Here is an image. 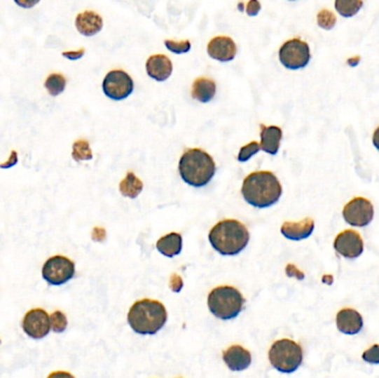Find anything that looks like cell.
Listing matches in <instances>:
<instances>
[{"label":"cell","instance_id":"1","mask_svg":"<svg viewBox=\"0 0 379 378\" xmlns=\"http://www.w3.org/2000/svg\"><path fill=\"white\" fill-rule=\"evenodd\" d=\"M241 192L247 203L257 209H266L279 202L283 189L274 173L259 171L245 177Z\"/></svg>","mask_w":379,"mask_h":378},{"label":"cell","instance_id":"2","mask_svg":"<svg viewBox=\"0 0 379 378\" xmlns=\"http://www.w3.org/2000/svg\"><path fill=\"white\" fill-rule=\"evenodd\" d=\"M209 241L221 255H237L249 244V233L240 221L223 220L211 229Z\"/></svg>","mask_w":379,"mask_h":378},{"label":"cell","instance_id":"3","mask_svg":"<svg viewBox=\"0 0 379 378\" xmlns=\"http://www.w3.org/2000/svg\"><path fill=\"white\" fill-rule=\"evenodd\" d=\"M167 312L161 302L144 299L135 302L128 313V323L140 335H154L165 325Z\"/></svg>","mask_w":379,"mask_h":378},{"label":"cell","instance_id":"4","mask_svg":"<svg viewBox=\"0 0 379 378\" xmlns=\"http://www.w3.org/2000/svg\"><path fill=\"white\" fill-rule=\"evenodd\" d=\"M216 171L214 160L202 149H188L179 161V172L184 182L202 188L212 180Z\"/></svg>","mask_w":379,"mask_h":378},{"label":"cell","instance_id":"5","mask_svg":"<svg viewBox=\"0 0 379 378\" xmlns=\"http://www.w3.org/2000/svg\"><path fill=\"white\" fill-rule=\"evenodd\" d=\"M245 299L233 286H219L213 288L207 297V306L214 316L223 320L239 316L244 307Z\"/></svg>","mask_w":379,"mask_h":378},{"label":"cell","instance_id":"6","mask_svg":"<svg viewBox=\"0 0 379 378\" xmlns=\"http://www.w3.org/2000/svg\"><path fill=\"white\" fill-rule=\"evenodd\" d=\"M268 360L270 365L281 373H294L302 365V347L292 339H279L270 346Z\"/></svg>","mask_w":379,"mask_h":378},{"label":"cell","instance_id":"7","mask_svg":"<svg viewBox=\"0 0 379 378\" xmlns=\"http://www.w3.org/2000/svg\"><path fill=\"white\" fill-rule=\"evenodd\" d=\"M279 58L281 64L289 70L305 68L310 60V46L298 38L287 40L280 49Z\"/></svg>","mask_w":379,"mask_h":378},{"label":"cell","instance_id":"8","mask_svg":"<svg viewBox=\"0 0 379 378\" xmlns=\"http://www.w3.org/2000/svg\"><path fill=\"white\" fill-rule=\"evenodd\" d=\"M41 273L47 283L59 286L74 278L76 267L71 259L62 255H56L46 261Z\"/></svg>","mask_w":379,"mask_h":378},{"label":"cell","instance_id":"9","mask_svg":"<svg viewBox=\"0 0 379 378\" xmlns=\"http://www.w3.org/2000/svg\"><path fill=\"white\" fill-rule=\"evenodd\" d=\"M135 89L132 78L123 70L108 72L102 82V90L108 98L114 101L127 99Z\"/></svg>","mask_w":379,"mask_h":378},{"label":"cell","instance_id":"10","mask_svg":"<svg viewBox=\"0 0 379 378\" xmlns=\"http://www.w3.org/2000/svg\"><path fill=\"white\" fill-rule=\"evenodd\" d=\"M343 217L345 222L352 227L364 228L367 227L374 217V205L367 198L359 196L354 198L344 206Z\"/></svg>","mask_w":379,"mask_h":378},{"label":"cell","instance_id":"11","mask_svg":"<svg viewBox=\"0 0 379 378\" xmlns=\"http://www.w3.org/2000/svg\"><path fill=\"white\" fill-rule=\"evenodd\" d=\"M22 330L34 339H41L51 330L50 316L41 309H30L22 320Z\"/></svg>","mask_w":379,"mask_h":378},{"label":"cell","instance_id":"12","mask_svg":"<svg viewBox=\"0 0 379 378\" xmlns=\"http://www.w3.org/2000/svg\"><path fill=\"white\" fill-rule=\"evenodd\" d=\"M334 249L343 257L350 259H357L364 252L363 238L356 231H343L335 238Z\"/></svg>","mask_w":379,"mask_h":378},{"label":"cell","instance_id":"13","mask_svg":"<svg viewBox=\"0 0 379 378\" xmlns=\"http://www.w3.org/2000/svg\"><path fill=\"white\" fill-rule=\"evenodd\" d=\"M207 55L220 62H228L235 58L237 47L232 38L219 36L213 38L207 47Z\"/></svg>","mask_w":379,"mask_h":378},{"label":"cell","instance_id":"14","mask_svg":"<svg viewBox=\"0 0 379 378\" xmlns=\"http://www.w3.org/2000/svg\"><path fill=\"white\" fill-rule=\"evenodd\" d=\"M336 325L338 331L346 335H355L363 328L364 320L357 311L353 309H343L337 313Z\"/></svg>","mask_w":379,"mask_h":378},{"label":"cell","instance_id":"15","mask_svg":"<svg viewBox=\"0 0 379 378\" xmlns=\"http://www.w3.org/2000/svg\"><path fill=\"white\" fill-rule=\"evenodd\" d=\"M146 74L149 77L158 82H163L170 78L173 65L165 55H153L146 60Z\"/></svg>","mask_w":379,"mask_h":378},{"label":"cell","instance_id":"16","mask_svg":"<svg viewBox=\"0 0 379 378\" xmlns=\"http://www.w3.org/2000/svg\"><path fill=\"white\" fill-rule=\"evenodd\" d=\"M223 360L230 370L233 372H241V370H247L251 365L252 356L244 347L240 346V345H232L223 352Z\"/></svg>","mask_w":379,"mask_h":378},{"label":"cell","instance_id":"17","mask_svg":"<svg viewBox=\"0 0 379 378\" xmlns=\"http://www.w3.org/2000/svg\"><path fill=\"white\" fill-rule=\"evenodd\" d=\"M104 27L102 17L95 11H85L78 15L76 18V28L85 37H92L101 32Z\"/></svg>","mask_w":379,"mask_h":378},{"label":"cell","instance_id":"18","mask_svg":"<svg viewBox=\"0 0 379 378\" xmlns=\"http://www.w3.org/2000/svg\"><path fill=\"white\" fill-rule=\"evenodd\" d=\"M315 229V223L310 217L302 220L301 222H284L281 233L285 238L292 241H301L310 238Z\"/></svg>","mask_w":379,"mask_h":378},{"label":"cell","instance_id":"19","mask_svg":"<svg viewBox=\"0 0 379 378\" xmlns=\"http://www.w3.org/2000/svg\"><path fill=\"white\" fill-rule=\"evenodd\" d=\"M283 131L276 126L261 125V150L270 156H275L280 150Z\"/></svg>","mask_w":379,"mask_h":378},{"label":"cell","instance_id":"20","mask_svg":"<svg viewBox=\"0 0 379 378\" xmlns=\"http://www.w3.org/2000/svg\"><path fill=\"white\" fill-rule=\"evenodd\" d=\"M216 93V85L214 80L209 78H196L192 85V97L196 101L207 103L212 100Z\"/></svg>","mask_w":379,"mask_h":378},{"label":"cell","instance_id":"21","mask_svg":"<svg viewBox=\"0 0 379 378\" xmlns=\"http://www.w3.org/2000/svg\"><path fill=\"white\" fill-rule=\"evenodd\" d=\"M157 249L165 257H177L182 251V236L179 233H169L158 241Z\"/></svg>","mask_w":379,"mask_h":378},{"label":"cell","instance_id":"22","mask_svg":"<svg viewBox=\"0 0 379 378\" xmlns=\"http://www.w3.org/2000/svg\"><path fill=\"white\" fill-rule=\"evenodd\" d=\"M119 189L123 196L135 198L144 189V183L139 177H135L133 172H128L127 177L120 183Z\"/></svg>","mask_w":379,"mask_h":378},{"label":"cell","instance_id":"23","mask_svg":"<svg viewBox=\"0 0 379 378\" xmlns=\"http://www.w3.org/2000/svg\"><path fill=\"white\" fill-rule=\"evenodd\" d=\"M363 7V0H335V9L340 16L350 18Z\"/></svg>","mask_w":379,"mask_h":378},{"label":"cell","instance_id":"24","mask_svg":"<svg viewBox=\"0 0 379 378\" xmlns=\"http://www.w3.org/2000/svg\"><path fill=\"white\" fill-rule=\"evenodd\" d=\"M66 78L60 74H51L45 82V87L49 95L57 97L66 89Z\"/></svg>","mask_w":379,"mask_h":378},{"label":"cell","instance_id":"25","mask_svg":"<svg viewBox=\"0 0 379 378\" xmlns=\"http://www.w3.org/2000/svg\"><path fill=\"white\" fill-rule=\"evenodd\" d=\"M72 158L78 162L92 159V151L89 142L85 140L76 141L72 147Z\"/></svg>","mask_w":379,"mask_h":378},{"label":"cell","instance_id":"26","mask_svg":"<svg viewBox=\"0 0 379 378\" xmlns=\"http://www.w3.org/2000/svg\"><path fill=\"white\" fill-rule=\"evenodd\" d=\"M51 328L55 333H64L68 326V320L64 313L56 311L50 315Z\"/></svg>","mask_w":379,"mask_h":378},{"label":"cell","instance_id":"27","mask_svg":"<svg viewBox=\"0 0 379 378\" xmlns=\"http://www.w3.org/2000/svg\"><path fill=\"white\" fill-rule=\"evenodd\" d=\"M318 26L325 30H331L336 25V17L331 11L323 9L317 15Z\"/></svg>","mask_w":379,"mask_h":378},{"label":"cell","instance_id":"28","mask_svg":"<svg viewBox=\"0 0 379 378\" xmlns=\"http://www.w3.org/2000/svg\"><path fill=\"white\" fill-rule=\"evenodd\" d=\"M165 47L167 48V50H170L171 53H177V55H181V53H186L191 50V43L188 40H184V41H174V40H165Z\"/></svg>","mask_w":379,"mask_h":378},{"label":"cell","instance_id":"29","mask_svg":"<svg viewBox=\"0 0 379 378\" xmlns=\"http://www.w3.org/2000/svg\"><path fill=\"white\" fill-rule=\"evenodd\" d=\"M261 150V146L256 141H253V142H249L247 146L242 147L241 150H240L239 156H237V160L240 162H247L249 161L253 156L259 152Z\"/></svg>","mask_w":379,"mask_h":378},{"label":"cell","instance_id":"30","mask_svg":"<svg viewBox=\"0 0 379 378\" xmlns=\"http://www.w3.org/2000/svg\"><path fill=\"white\" fill-rule=\"evenodd\" d=\"M363 360L369 364H379V345H373L363 354Z\"/></svg>","mask_w":379,"mask_h":378},{"label":"cell","instance_id":"31","mask_svg":"<svg viewBox=\"0 0 379 378\" xmlns=\"http://www.w3.org/2000/svg\"><path fill=\"white\" fill-rule=\"evenodd\" d=\"M262 6H261L259 0H249V4L247 5V13L249 17H255L259 15L261 11Z\"/></svg>","mask_w":379,"mask_h":378},{"label":"cell","instance_id":"32","mask_svg":"<svg viewBox=\"0 0 379 378\" xmlns=\"http://www.w3.org/2000/svg\"><path fill=\"white\" fill-rule=\"evenodd\" d=\"M182 288H184V280H182L180 275L175 274L174 273V274L171 276V290H172L173 292H175V293H178V292H180L181 290H182Z\"/></svg>","mask_w":379,"mask_h":378},{"label":"cell","instance_id":"33","mask_svg":"<svg viewBox=\"0 0 379 378\" xmlns=\"http://www.w3.org/2000/svg\"><path fill=\"white\" fill-rule=\"evenodd\" d=\"M85 53V49H80V50L77 51H64V53H62V56L64 58L69 59V60H78V59L83 58Z\"/></svg>","mask_w":379,"mask_h":378},{"label":"cell","instance_id":"34","mask_svg":"<svg viewBox=\"0 0 379 378\" xmlns=\"http://www.w3.org/2000/svg\"><path fill=\"white\" fill-rule=\"evenodd\" d=\"M39 1L40 0H15V3H16L19 7H22V8L25 9H29L32 8V7H35Z\"/></svg>","mask_w":379,"mask_h":378},{"label":"cell","instance_id":"35","mask_svg":"<svg viewBox=\"0 0 379 378\" xmlns=\"http://www.w3.org/2000/svg\"><path fill=\"white\" fill-rule=\"evenodd\" d=\"M373 143H374L375 148L379 151V127L375 130L374 135H373Z\"/></svg>","mask_w":379,"mask_h":378},{"label":"cell","instance_id":"36","mask_svg":"<svg viewBox=\"0 0 379 378\" xmlns=\"http://www.w3.org/2000/svg\"><path fill=\"white\" fill-rule=\"evenodd\" d=\"M237 7H239L240 11H243V9H244V5L242 3H240Z\"/></svg>","mask_w":379,"mask_h":378},{"label":"cell","instance_id":"37","mask_svg":"<svg viewBox=\"0 0 379 378\" xmlns=\"http://www.w3.org/2000/svg\"><path fill=\"white\" fill-rule=\"evenodd\" d=\"M291 1H295V0H291Z\"/></svg>","mask_w":379,"mask_h":378}]
</instances>
